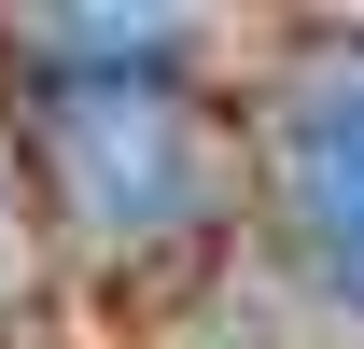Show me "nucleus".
Returning a JSON list of instances; mask_svg holds the SVG:
<instances>
[{
    "label": "nucleus",
    "mask_w": 364,
    "mask_h": 349,
    "mask_svg": "<svg viewBox=\"0 0 364 349\" xmlns=\"http://www.w3.org/2000/svg\"><path fill=\"white\" fill-rule=\"evenodd\" d=\"M28 140H43V182L56 210L85 223V238H182L196 196H210V126H196V98L168 70V28H85V14H56L28 28Z\"/></svg>",
    "instance_id": "obj_1"
},
{
    "label": "nucleus",
    "mask_w": 364,
    "mask_h": 349,
    "mask_svg": "<svg viewBox=\"0 0 364 349\" xmlns=\"http://www.w3.org/2000/svg\"><path fill=\"white\" fill-rule=\"evenodd\" d=\"M280 196H294L309 265L364 307V56H322L294 84V112H280Z\"/></svg>",
    "instance_id": "obj_2"
}]
</instances>
